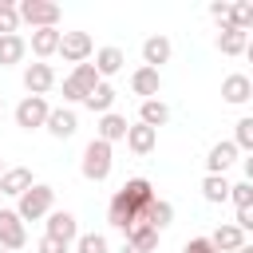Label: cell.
<instances>
[{
  "mask_svg": "<svg viewBox=\"0 0 253 253\" xmlns=\"http://www.w3.org/2000/svg\"><path fill=\"white\" fill-rule=\"evenodd\" d=\"M154 202V186L146 182V178H126L123 182V190L111 198V206H107V221L119 229V233H130L138 221H142V210Z\"/></svg>",
  "mask_w": 253,
  "mask_h": 253,
  "instance_id": "obj_1",
  "label": "cell"
},
{
  "mask_svg": "<svg viewBox=\"0 0 253 253\" xmlns=\"http://www.w3.org/2000/svg\"><path fill=\"white\" fill-rule=\"evenodd\" d=\"M111 142H103V138H91L87 146H83V162H79V170H83V178L87 182H107L111 178Z\"/></svg>",
  "mask_w": 253,
  "mask_h": 253,
  "instance_id": "obj_2",
  "label": "cell"
},
{
  "mask_svg": "<svg viewBox=\"0 0 253 253\" xmlns=\"http://www.w3.org/2000/svg\"><path fill=\"white\" fill-rule=\"evenodd\" d=\"M51 202H55V190H51V186H43V182H36L32 190H24V194H20L16 213H20V221H40V217H47V213H51Z\"/></svg>",
  "mask_w": 253,
  "mask_h": 253,
  "instance_id": "obj_3",
  "label": "cell"
},
{
  "mask_svg": "<svg viewBox=\"0 0 253 253\" xmlns=\"http://www.w3.org/2000/svg\"><path fill=\"white\" fill-rule=\"evenodd\" d=\"M16 12H20V24H32V32L59 24V4H51V0H20Z\"/></svg>",
  "mask_w": 253,
  "mask_h": 253,
  "instance_id": "obj_4",
  "label": "cell"
},
{
  "mask_svg": "<svg viewBox=\"0 0 253 253\" xmlns=\"http://www.w3.org/2000/svg\"><path fill=\"white\" fill-rule=\"evenodd\" d=\"M47 115H51V107H47L43 95H24L20 107H16V126L20 130H36V126L47 123Z\"/></svg>",
  "mask_w": 253,
  "mask_h": 253,
  "instance_id": "obj_5",
  "label": "cell"
},
{
  "mask_svg": "<svg viewBox=\"0 0 253 253\" xmlns=\"http://www.w3.org/2000/svg\"><path fill=\"white\" fill-rule=\"evenodd\" d=\"M28 245V229H24V221H20V213L16 210H4L0 206V249H24Z\"/></svg>",
  "mask_w": 253,
  "mask_h": 253,
  "instance_id": "obj_6",
  "label": "cell"
},
{
  "mask_svg": "<svg viewBox=\"0 0 253 253\" xmlns=\"http://www.w3.org/2000/svg\"><path fill=\"white\" fill-rule=\"evenodd\" d=\"M91 51H95V43H91V36L87 32H63V40H59V55L67 59V63H87L91 59Z\"/></svg>",
  "mask_w": 253,
  "mask_h": 253,
  "instance_id": "obj_7",
  "label": "cell"
},
{
  "mask_svg": "<svg viewBox=\"0 0 253 253\" xmlns=\"http://www.w3.org/2000/svg\"><path fill=\"white\" fill-rule=\"evenodd\" d=\"M43 237H55L59 245H71V241H79L75 213H67V210H51V213H47V233H43Z\"/></svg>",
  "mask_w": 253,
  "mask_h": 253,
  "instance_id": "obj_8",
  "label": "cell"
},
{
  "mask_svg": "<svg viewBox=\"0 0 253 253\" xmlns=\"http://www.w3.org/2000/svg\"><path fill=\"white\" fill-rule=\"evenodd\" d=\"M51 87H55L51 63H28V67H24V91H28V95H47Z\"/></svg>",
  "mask_w": 253,
  "mask_h": 253,
  "instance_id": "obj_9",
  "label": "cell"
},
{
  "mask_svg": "<svg viewBox=\"0 0 253 253\" xmlns=\"http://www.w3.org/2000/svg\"><path fill=\"white\" fill-rule=\"evenodd\" d=\"M221 99H225V103H233V107L249 103V99H253V79H249V75H241V71L225 75V79H221Z\"/></svg>",
  "mask_w": 253,
  "mask_h": 253,
  "instance_id": "obj_10",
  "label": "cell"
},
{
  "mask_svg": "<svg viewBox=\"0 0 253 253\" xmlns=\"http://www.w3.org/2000/svg\"><path fill=\"white\" fill-rule=\"evenodd\" d=\"M43 126H47V134H51V138H71V134L79 130V119H75V111H71V107H55V111L47 115V123H43Z\"/></svg>",
  "mask_w": 253,
  "mask_h": 253,
  "instance_id": "obj_11",
  "label": "cell"
},
{
  "mask_svg": "<svg viewBox=\"0 0 253 253\" xmlns=\"http://www.w3.org/2000/svg\"><path fill=\"white\" fill-rule=\"evenodd\" d=\"M233 162H237V146H233V138L213 142V146H210V154H206V170H210V174H225Z\"/></svg>",
  "mask_w": 253,
  "mask_h": 253,
  "instance_id": "obj_12",
  "label": "cell"
},
{
  "mask_svg": "<svg viewBox=\"0 0 253 253\" xmlns=\"http://www.w3.org/2000/svg\"><path fill=\"white\" fill-rule=\"evenodd\" d=\"M36 182H32V170L28 166H12V170H4L0 174V194L4 198H20L24 190H32Z\"/></svg>",
  "mask_w": 253,
  "mask_h": 253,
  "instance_id": "obj_13",
  "label": "cell"
},
{
  "mask_svg": "<svg viewBox=\"0 0 253 253\" xmlns=\"http://www.w3.org/2000/svg\"><path fill=\"white\" fill-rule=\"evenodd\" d=\"M170 51H174V47H170L166 36H150V40H142V67H154V71H158V67L170 59Z\"/></svg>",
  "mask_w": 253,
  "mask_h": 253,
  "instance_id": "obj_14",
  "label": "cell"
},
{
  "mask_svg": "<svg viewBox=\"0 0 253 253\" xmlns=\"http://www.w3.org/2000/svg\"><path fill=\"white\" fill-rule=\"evenodd\" d=\"M210 245H213L217 253H237V249L245 245V233H241V229H237L233 221H225V225H217V229H213Z\"/></svg>",
  "mask_w": 253,
  "mask_h": 253,
  "instance_id": "obj_15",
  "label": "cell"
},
{
  "mask_svg": "<svg viewBox=\"0 0 253 253\" xmlns=\"http://www.w3.org/2000/svg\"><path fill=\"white\" fill-rule=\"evenodd\" d=\"M158 87H162V75H158L154 67H138V71L130 75V91H134V95H142V103H146V99H154V95H158Z\"/></svg>",
  "mask_w": 253,
  "mask_h": 253,
  "instance_id": "obj_16",
  "label": "cell"
},
{
  "mask_svg": "<svg viewBox=\"0 0 253 253\" xmlns=\"http://www.w3.org/2000/svg\"><path fill=\"white\" fill-rule=\"evenodd\" d=\"M126 115H99V126H95V138H103V142H119V138H126Z\"/></svg>",
  "mask_w": 253,
  "mask_h": 253,
  "instance_id": "obj_17",
  "label": "cell"
},
{
  "mask_svg": "<svg viewBox=\"0 0 253 253\" xmlns=\"http://www.w3.org/2000/svg\"><path fill=\"white\" fill-rule=\"evenodd\" d=\"M126 146H130L134 154H150V150L158 146V130L146 126V123H134V126L126 130Z\"/></svg>",
  "mask_w": 253,
  "mask_h": 253,
  "instance_id": "obj_18",
  "label": "cell"
},
{
  "mask_svg": "<svg viewBox=\"0 0 253 253\" xmlns=\"http://www.w3.org/2000/svg\"><path fill=\"white\" fill-rule=\"evenodd\" d=\"M59 40H63L59 28H40V32H32V51H36L40 59H47V55L59 51Z\"/></svg>",
  "mask_w": 253,
  "mask_h": 253,
  "instance_id": "obj_19",
  "label": "cell"
},
{
  "mask_svg": "<svg viewBox=\"0 0 253 253\" xmlns=\"http://www.w3.org/2000/svg\"><path fill=\"white\" fill-rule=\"evenodd\" d=\"M245 47H249V32L221 28V36H217V51L221 55H245Z\"/></svg>",
  "mask_w": 253,
  "mask_h": 253,
  "instance_id": "obj_20",
  "label": "cell"
},
{
  "mask_svg": "<svg viewBox=\"0 0 253 253\" xmlns=\"http://www.w3.org/2000/svg\"><path fill=\"white\" fill-rule=\"evenodd\" d=\"M123 63H126V55H123L119 47H99V51H95V71H99V79H103V75H119Z\"/></svg>",
  "mask_w": 253,
  "mask_h": 253,
  "instance_id": "obj_21",
  "label": "cell"
},
{
  "mask_svg": "<svg viewBox=\"0 0 253 253\" xmlns=\"http://www.w3.org/2000/svg\"><path fill=\"white\" fill-rule=\"evenodd\" d=\"M142 221H146V225H154V229L162 233V229L174 221V206H170V202H162V198H154V202L142 210Z\"/></svg>",
  "mask_w": 253,
  "mask_h": 253,
  "instance_id": "obj_22",
  "label": "cell"
},
{
  "mask_svg": "<svg viewBox=\"0 0 253 253\" xmlns=\"http://www.w3.org/2000/svg\"><path fill=\"white\" fill-rule=\"evenodd\" d=\"M166 119H170V107L162 103V99H146L142 107H138V123H146V126H166Z\"/></svg>",
  "mask_w": 253,
  "mask_h": 253,
  "instance_id": "obj_23",
  "label": "cell"
},
{
  "mask_svg": "<svg viewBox=\"0 0 253 253\" xmlns=\"http://www.w3.org/2000/svg\"><path fill=\"white\" fill-rule=\"evenodd\" d=\"M83 103H87V111H95V115H111V107H115V87H111V83H99Z\"/></svg>",
  "mask_w": 253,
  "mask_h": 253,
  "instance_id": "obj_24",
  "label": "cell"
},
{
  "mask_svg": "<svg viewBox=\"0 0 253 253\" xmlns=\"http://www.w3.org/2000/svg\"><path fill=\"white\" fill-rule=\"evenodd\" d=\"M202 198L206 202H229V182H225V174H206L202 178Z\"/></svg>",
  "mask_w": 253,
  "mask_h": 253,
  "instance_id": "obj_25",
  "label": "cell"
},
{
  "mask_svg": "<svg viewBox=\"0 0 253 253\" xmlns=\"http://www.w3.org/2000/svg\"><path fill=\"white\" fill-rule=\"evenodd\" d=\"M126 241H130L134 249H142V253H154V249H158V229L146 225V221H138V225L126 233Z\"/></svg>",
  "mask_w": 253,
  "mask_h": 253,
  "instance_id": "obj_26",
  "label": "cell"
},
{
  "mask_svg": "<svg viewBox=\"0 0 253 253\" xmlns=\"http://www.w3.org/2000/svg\"><path fill=\"white\" fill-rule=\"evenodd\" d=\"M24 51H28L24 36H0V67L20 63V59H24Z\"/></svg>",
  "mask_w": 253,
  "mask_h": 253,
  "instance_id": "obj_27",
  "label": "cell"
},
{
  "mask_svg": "<svg viewBox=\"0 0 253 253\" xmlns=\"http://www.w3.org/2000/svg\"><path fill=\"white\" fill-rule=\"evenodd\" d=\"M67 79H71V83H75V87H79L83 95H91V91H95V87L103 83V79H99V71H95V63H79V67H75V71H71Z\"/></svg>",
  "mask_w": 253,
  "mask_h": 253,
  "instance_id": "obj_28",
  "label": "cell"
},
{
  "mask_svg": "<svg viewBox=\"0 0 253 253\" xmlns=\"http://www.w3.org/2000/svg\"><path fill=\"white\" fill-rule=\"evenodd\" d=\"M225 28L249 32V28H253V0H237V4H229V24H225Z\"/></svg>",
  "mask_w": 253,
  "mask_h": 253,
  "instance_id": "obj_29",
  "label": "cell"
},
{
  "mask_svg": "<svg viewBox=\"0 0 253 253\" xmlns=\"http://www.w3.org/2000/svg\"><path fill=\"white\" fill-rule=\"evenodd\" d=\"M233 146L245 150V154H253V115L237 119V126H233Z\"/></svg>",
  "mask_w": 253,
  "mask_h": 253,
  "instance_id": "obj_30",
  "label": "cell"
},
{
  "mask_svg": "<svg viewBox=\"0 0 253 253\" xmlns=\"http://www.w3.org/2000/svg\"><path fill=\"white\" fill-rule=\"evenodd\" d=\"M16 28H20L16 4H12V0H0V36H16Z\"/></svg>",
  "mask_w": 253,
  "mask_h": 253,
  "instance_id": "obj_31",
  "label": "cell"
},
{
  "mask_svg": "<svg viewBox=\"0 0 253 253\" xmlns=\"http://www.w3.org/2000/svg\"><path fill=\"white\" fill-rule=\"evenodd\" d=\"M75 253H107V237L103 233H79Z\"/></svg>",
  "mask_w": 253,
  "mask_h": 253,
  "instance_id": "obj_32",
  "label": "cell"
},
{
  "mask_svg": "<svg viewBox=\"0 0 253 253\" xmlns=\"http://www.w3.org/2000/svg\"><path fill=\"white\" fill-rule=\"evenodd\" d=\"M229 202H233L237 210L253 206V186H249V182H237V186H229Z\"/></svg>",
  "mask_w": 253,
  "mask_h": 253,
  "instance_id": "obj_33",
  "label": "cell"
},
{
  "mask_svg": "<svg viewBox=\"0 0 253 253\" xmlns=\"http://www.w3.org/2000/svg\"><path fill=\"white\" fill-rule=\"evenodd\" d=\"M182 253H217V249L210 245V237H190V241L182 245Z\"/></svg>",
  "mask_w": 253,
  "mask_h": 253,
  "instance_id": "obj_34",
  "label": "cell"
},
{
  "mask_svg": "<svg viewBox=\"0 0 253 253\" xmlns=\"http://www.w3.org/2000/svg\"><path fill=\"white\" fill-rule=\"evenodd\" d=\"M210 16L225 28V24H229V4H225V0H213V4H210Z\"/></svg>",
  "mask_w": 253,
  "mask_h": 253,
  "instance_id": "obj_35",
  "label": "cell"
},
{
  "mask_svg": "<svg viewBox=\"0 0 253 253\" xmlns=\"http://www.w3.org/2000/svg\"><path fill=\"white\" fill-rule=\"evenodd\" d=\"M36 253H67V245H59L55 237H40L36 241Z\"/></svg>",
  "mask_w": 253,
  "mask_h": 253,
  "instance_id": "obj_36",
  "label": "cell"
},
{
  "mask_svg": "<svg viewBox=\"0 0 253 253\" xmlns=\"http://www.w3.org/2000/svg\"><path fill=\"white\" fill-rule=\"evenodd\" d=\"M241 233H253V206H245V210H237V221H233Z\"/></svg>",
  "mask_w": 253,
  "mask_h": 253,
  "instance_id": "obj_37",
  "label": "cell"
},
{
  "mask_svg": "<svg viewBox=\"0 0 253 253\" xmlns=\"http://www.w3.org/2000/svg\"><path fill=\"white\" fill-rule=\"evenodd\" d=\"M83 99H87V95H83L71 79H63V103H83Z\"/></svg>",
  "mask_w": 253,
  "mask_h": 253,
  "instance_id": "obj_38",
  "label": "cell"
},
{
  "mask_svg": "<svg viewBox=\"0 0 253 253\" xmlns=\"http://www.w3.org/2000/svg\"><path fill=\"white\" fill-rule=\"evenodd\" d=\"M241 166H245V182L253 186V154H249V158H241Z\"/></svg>",
  "mask_w": 253,
  "mask_h": 253,
  "instance_id": "obj_39",
  "label": "cell"
},
{
  "mask_svg": "<svg viewBox=\"0 0 253 253\" xmlns=\"http://www.w3.org/2000/svg\"><path fill=\"white\" fill-rule=\"evenodd\" d=\"M119 253H142V249H134L130 241H123V249H119Z\"/></svg>",
  "mask_w": 253,
  "mask_h": 253,
  "instance_id": "obj_40",
  "label": "cell"
},
{
  "mask_svg": "<svg viewBox=\"0 0 253 253\" xmlns=\"http://www.w3.org/2000/svg\"><path fill=\"white\" fill-rule=\"evenodd\" d=\"M237 253H253V241H245V245H241V249H237Z\"/></svg>",
  "mask_w": 253,
  "mask_h": 253,
  "instance_id": "obj_41",
  "label": "cell"
},
{
  "mask_svg": "<svg viewBox=\"0 0 253 253\" xmlns=\"http://www.w3.org/2000/svg\"><path fill=\"white\" fill-rule=\"evenodd\" d=\"M245 59H249V63H253V40H249V47H245Z\"/></svg>",
  "mask_w": 253,
  "mask_h": 253,
  "instance_id": "obj_42",
  "label": "cell"
},
{
  "mask_svg": "<svg viewBox=\"0 0 253 253\" xmlns=\"http://www.w3.org/2000/svg\"><path fill=\"white\" fill-rule=\"evenodd\" d=\"M0 174H4V158H0Z\"/></svg>",
  "mask_w": 253,
  "mask_h": 253,
  "instance_id": "obj_43",
  "label": "cell"
},
{
  "mask_svg": "<svg viewBox=\"0 0 253 253\" xmlns=\"http://www.w3.org/2000/svg\"><path fill=\"white\" fill-rule=\"evenodd\" d=\"M0 253H12V249H0Z\"/></svg>",
  "mask_w": 253,
  "mask_h": 253,
  "instance_id": "obj_44",
  "label": "cell"
},
{
  "mask_svg": "<svg viewBox=\"0 0 253 253\" xmlns=\"http://www.w3.org/2000/svg\"><path fill=\"white\" fill-rule=\"evenodd\" d=\"M0 111H4V99H0Z\"/></svg>",
  "mask_w": 253,
  "mask_h": 253,
  "instance_id": "obj_45",
  "label": "cell"
},
{
  "mask_svg": "<svg viewBox=\"0 0 253 253\" xmlns=\"http://www.w3.org/2000/svg\"><path fill=\"white\" fill-rule=\"evenodd\" d=\"M0 202H4V194H0Z\"/></svg>",
  "mask_w": 253,
  "mask_h": 253,
  "instance_id": "obj_46",
  "label": "cell"
}]
</instances>
